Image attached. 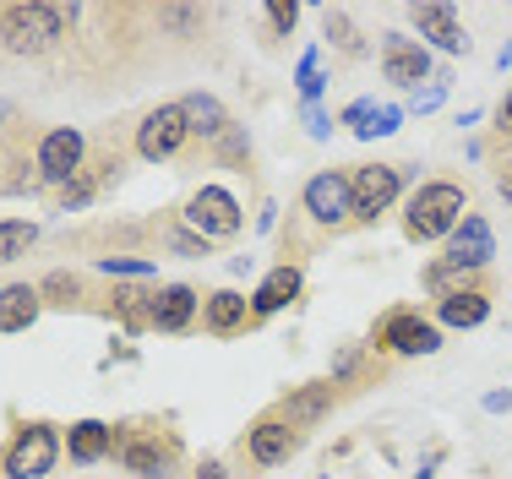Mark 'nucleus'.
Segmentation results:
<instances>
[{
    "mask_svg": "<svg viewBox=\"0 0 512 479\" xmlns=\"http://www.w3.org/2000/svg\"><path fill=\"white\" fill-rule=\"evenodd\" d=\"M77 22L71 6H50V0H17L0 11V44L11 55H50L66 39V28Z\"/></svg>",
    "mask_w": 512,
    "mask_h": 479,
    "instance_id": "obj_1",
    "label": "nucleus"
},
{
    "mask_svg": "<svg viewBox=\"0 0 512 479\" xmlns=\"http://www.w3.org/2000/svg\"><path fill=\"white\" fill-rule=\"evenodd\" d=\"M469 213V196H463L458 180H425L420 191L409 196V213H404V235L409 240H447Z\"/></svg>",
    "mask_w": 512,
    "mask_h": 479,
    "instance_id": "obj_2",
    "label": "nucleus"
},
{
    "mask_svg": "<svg viewBox=\"0 0 512 479\" xmlns=\"http://www.w3.org/2000/svg\"><path fill=\"white\" fill-rule=\"evenodd\" d=\"M180 229H191V235H202L207 245H218V240H235L240 229H246V213H240L235 191L202 186V191L186 202V213H180Z\"/></svg>",
    "mask_w": 512,
    "mask_h": 479,
    "instance_id": "obj_3",
    "label": "nucleus"
},
{
    "mask_svg": "<svg viewBox=\"0 0 512 479\" xmlns=\"http://www.w3.org/2000/svg\"><path fill=\"white\" fill-rule=\"evenodd\" d=\"M33 164H39V180H44V186H60V191H66L71 180L88 169V142H82L77 126H55V131H44V137H39Z\"/></svg>",
    "mask_w": 512,
    "mask_h": 479,
    "instance_id": "obj_4",
    "label": "nucleus"
},
{
    "mask_svg": "<svg viewBox=\"0 0 512 479\" xmlns=\"http://www.w3.org/2000/svg\"><path fill=\"white\" fill-rule=\"evenodd\" d=\"M376 354H436L442 349V327L420 311H387L376 322Z\"/></svg>",
    "mask_w": 512,
    "mask_h": 479,
    "instance_id": "obj_5",
    "label": "nucleus"
},
{
    "mask_svg": "<svg viewBox=\"0 0 512 479\" xmlns=\"http://www.w3.org/2000/svg\"><path fill=\"white\" fill-rule=\"evenodd\" d=\"M55 458H60L55 425H22V431L11 436L0 469H6V479H44V474L55 469Z\"/></svg>",
    "mask_w": 512,
    "mask_h": 479,
    "instance_id": "obj_6",
    "label": "nucleus"
},
{
    "mask_svg": "<svg viewBox=\"0 0 512 479\" xmlns=\"http://www.w3.org/2000/svg\"><path fill=\"white\" fill-rule=\"evenodd\" d=\"M186 142H191V120H186V109H180V98H175V104H158V109H148V115H142V126H137V153L148 158V164L175 158Z\"/></svg>",
    "mask_w": 512,
    "mask_h": 479,
    "instance_id": "obj_7",
    "label": "nucleus"
},
{
    "mask_svg": "<svg viewBox=\"0 0 512 479\" xmlns=\"http://www.w3.org/2000/svg\"><path fill=\"white\" fill-rule=\"evenodd\" d=\"M349 191H355V224H376L404 191V164H360L349 175Z\"/></svg>",
    "mask_w": 512,
    "mask_h": 479,
    "instance_id": "obj_8",
    "label": "nucleus"
},
{
    "mask_svg": "<svg viewBox=\"0 0 512 479\" xmlns=\"http://www.w3.org/2000/svg\"><path fill=\"white\" fill-rule=\"evenodd\" d=\"M300 207L311 213V224H349L355 218V191H349V175L344 169H322V175L306 180V191H300Z\"/></svg>",
    "mask_w": 512,
    "mask_h": 479,
    "instance_id": "obj_9",
    "label": "nucleus"
},
{
    "mask_svg": "<svg viewBox=\"0 0 512 479\" xmlns=\"http://www.w3.org/2000/svg\"><path fill=\"white\" fill-rule=\"evenodd\" d=\"M175 436H158V431H148V436H120L115 431V458L126 463L131 474H142V479H164V469L175 463Z\"/></svg>",
    "mask_w": 512,
    "mask_h": 479,
    "instance_id": "obj_10",
    "label": "nucleus"
},
{
    "mask_svg": "<svg viewBox=\"0 0 512 479\" xmlns=\"http://www.w3.org/2000/svg\"><path fill=\"white\" fill-rule=\"evenodd\" d=\"M246 452L256 469H278V463H289L300 452V431L289 420H278V414H267V420H256L246 431Z\"/></svg>",
    "mask_w": 512,
    "mask_h": 479,
    "instance_id": "obj_11",
    "label": "nucleus"
},
{
    "mask_svg": "<svg viewBox=\"0 0 512 479\" xmlns=\"http://www.w3.org/2000/svg\"><path fill=\"white\" fill-rule=\"evenodd\" d=\"M382 77L393 88H414V82L431 77V49L420 39H404V33H387L382 39Z\"/></svg>",
    "mask_w": 512,
    "mask_h": 479,
    "instance_id": "obj_12",
    "label": "nucleus"
},
{
    "mask_svg": "<svg viewBox=\"0 0 512 479\" xmlns=\"http://www.w3.org/2000/svg\"><path fill=\"white\" fill-rule=\"evenodd\" d=\"M447 256L463 262L469 273H480V267L491 262V256H496V235H491V224H485V213H463V224L447 235Z\"/></svg>",
    "mask_w": 512,
    "mask_h": 479,
    "instance_id": "obj_13",
    "label": "nucleus"
},
{
    "mask_svg": "<svg viewBox=\"0 0 512 479\" xmlns=\"http://www.w3.org/2000/svg\"><path fill=\"white\" fill-rule=\"evenodd\" d=\"M409 22L420 28V39H431L436 49H447V55H463V49H469V33H463L453 6H409Z\"/></svg>",
    "mask_w": 512,
    "mask_h": 479,
    "instance_id": "obj_14",
    "label": "nucleus"
},
{
    "mask_svg": "<svg viewBox=\"0 0 512 479\" xmlns=\"http://www.w3.org/2000/svg\"><path fill=\"white\" fill-rule=\"evenodd\" d=\"M251 300L240 289H218V294H207L202 300V327L213 338H235V333H246V322H251Z\"/></svg>",
    "mask_w": 512,
    "mask_h": 479,
    "instance_id": "obj_15",
    "label": "nucleus"
},
{
    "mask_svg": "<svg viewBox=\"0 0 512 479\" xmlns=\"http://www.w3.org/2000/svg\"><path fill=\"white\" fill-rule=\"evenodd\" d=\"M180 109H186V120H191V137H202L207 147H218L235 131V120H229V109L218 104L213 93H186L180 98Z\"/></svg>",
    "mask_w": 512,
    "mask_h": 479,
    "instance_id": "obj_16",
    "label": "nucleus"
},
{
    "mask_svg": "<svg viewBox=\"0 0 512 479\" xmlns=\"http://www.w3.org/2000/svg\"><path fill=\"white\" fill-rule=\"evenodd\" d=\"M197 289L191 284H169V289H158L153 294V327L158 333H186L191 322H197Z\"/></svg>",
    "mask_w": 512,
    "mask_h": 479,
    "instance_id": "obj_17",
    "label": "nucleus"
},
{
    "mask_svg": "<svg viewBox=\"0 0 512 479\" xmlns=\"http://www.w3.org/2000/svg\"><path fill=\"white\" fill-rule=\"evenodd\" d=\"M300 300V267L295 262H278L273 273L262 278V289L251 294V311L256 316H273V311H284V305H295Z\"/></svg>",
    "mask_w": 512,
    "mask_h": 479,
    "instance_id": "obj_18",
    "label": "nucleus"
},
{
    "mask_svg": "<svg viewBox=\"0 0 512 479\" xmlns=\"http://www.w3.org/2000/svg\"><path fill=\"white\" fill-rule=\"evenodd\" d=\"M338 382H311V387H300V392H289L284 403H278V420H289L300 431V425H311V420H322L327 409H333V392Z\"/></svg>",
    "mask_w": 512,
    "mask_h": 479,
    "instance_id": "obj_19",
    "label": "nucleus"
},
{
    "mask_svg": "<svg viewBox=\"0 0 512 479\" xmlns=\"http://www.w3.org/2000/svg\"><path fill=\"white\" fill-rule=\"evenodd\" d=\"M39 305H44L39 284H6L0 289V333H22L39 316Z\"/></svg>",
    "mask_w": 512,
    "mask_h": 479,
    "instance_id": "obj_20",
    "label": "nucleus"
},
{
    "mask_svg": "<svg viewBox=\"0 0 512 479\" xmlns=\"http://www.w3.org/2000/svg\"><path fill=\"white\" fill-rule=\"evenodd\" d=\"M491 316V289H463L453 300H436V322L442 327H480Z\"/></svg>",
    "mask_w": 512,
    "mask_h": 479,
    "instance_id": "obj_21",
    "label": "nucleus"
},
{
    "mask_svg": "<svg viewBox=\"0 0 512 479\" xmlns=\"http://www.w3.org/2000/svg\"><path fill=\"white\" fill-rule=\"evenodd\" d=\"M66 447H71V458H77V463H99V458L115 452V425L77 420V425H71V436H66Z\"/></svg>",
    "mask_w": 512,
    "mask_h": 479,
    "instance_id": "obj_22",
    "label": "nucleus"
},
{
    "mask_svg": "<svg viewBox=\"0 0 512 479\" xmlns=\"http://www.w3.org/2000/svg\"><path fill=\"white\" fill-rule=\"evenodd\" d=\"M425 289H431V300H453V294H463V289H485V284H480V278H474L463 262L442 256V262L425 267Z\"/></svg>",
    "mask_w": 512,
    "mask_h": 479,
    "instance_id": "obj_23",
    "label": "nucleus"
},
{
    "mask_svg": "<svg viewBox=\"0 0 512 479\" xmlns=\"http://www.w3.org/2000/svg\"><path fill=\"white\" fill-rule=\"evenodd\" d=\"M33 240H39V224H28V218H0V267L28 256Z\"/></svg>",
    "mask_w": 512,
    "mask_h": 479,
    "instance_id": "obj_24",
    "label": "nucleus"
},
{
    "mask_svg": "<svg viewBox=\"0 0 512 479\" xmlns=\"http://www.w3.org/2000/svg\"><path fill=\"white\" fill-rule=\"evenodd\" d=\"M376 120H382V109H376L371 98H355V104H344V115H338V126H349L355 137H376Z\"/></svg>",
    "mask_w": 512,
    "mask_h": 479,
    "instance_id": "obj_25",
    "label": "nucleus"
},
{
    "mask_svg": "<svg viewBox=\"0 0 512 479\" xmlns=\"http://www.w3.org/2000/svg\"><path fill=\"white\" fill-rule=\"evenodd\" d=\"M295 82H300V93H306L311 104H316V93L327 88V77H322V49H306V55H300V71H295Z\"/></svg>",
    "mask_w": 512,
    "mask_h": 479,
    "instance_id": "obj_26",
    "label": "nucleus"
},
{
    "mask_svg": "<svg viewBox=\"0 0 512 479\" xmlns=\"http://www.w3.org/2000/svg\"><path fill=\"white\" fill-rule=\"evenodd\" d=\"M99 273H109V278H153V262L148 256H99Z\"/></svg>",
    "mask_w": 512,
    "mask_h": 479,
    "instance_id": "obj_27",
    "label": "nucleus"
},
{
    "mask_svg": "<svg viewBox=\"0 0 512 479\" xmlns=\"http://www.w3.org/2000/svg\"><path fill=\"white\" fill-rule=\"evenodd\" d=\"M338 33V49L344 55H365V44H360V33H355V22L344 17V11H327V39Z\"/></svg>",
    "mask_w": 512,
    "mask_h": 479,
    "instance_id": "obj_28",
    "label": "nucleus"
},
{
    "mask_svg": "<svg viewBox=\"0 0 512 479\" xmlns=\"http://www.w3.org/2000/svg\"><path fill=\"white\" fill-rule=\"evenodd\" d=\"M267 22H273L278 33H289L300 22V6H295V0H273V6H267Z\"/></svg>",
    "mask_w": 512,
    "mask_h": 479,
    "instance_id": "obj_29",
    "label": "nucleus"
},
{
    "mask_svg": "<svg viewBox=\"0 0 512 479\" xmlns=\"http://www.w3.org/2000/svg\"><path fill=\"white\" fill-rule=\"evenodd\" d=\"M39 294H60V305H71V300H77V278H71V273H50L39 284Z\"/></svg>",
    "mask_w": 512,
    "mask_h": 479,
    "instance_id": "obj_30",
    "label": "nucleus"
},
{
    "mask_svg": "<svg viewBox=\"0 0 512 479\" xmlns=\"http://www.w3.org/2000/svg\"><path fill=\"white\" fill-rule=\"evenodd\" d=\"M169 245H175V251H186V256H207V251H213V245H207L202 235H191V229H175V240H169Z\"/></svg>",
    "mask_w": 512,
    "mask_h": 479,
    "instance_id": "obj_31",
    "label": "nucleus"
},
{
    "mask_svg": "<svg viewBox=\"0 0 512 479\" xmlns=\"http://www.w3.org/2000/svg\"><path fill=\"white\" fill-rule=\"evenodd\" d=\"M442 98H447V82H431L425 93H414V109H436Z\"/></svg>",
    "mask_w": 512,
    "mask_h": 479,
    "instance_id": "obj_32",
    "label": "nucleus"
},
{
    "mask_svg": "<svg viewBox=\"0 0 512 479\" xmlns=\"http://www.w3.org/2000/svg\"><path fill=\"white\" fill-rule=\"evenodd\" d=\"M398 120H404V109L382 104V120H376V137H393V131H398Z\"/></svg>",
    "mask_w": 512,
    "mask_h": 479,
    "instance_id": "obj_33",
    "label": "nucleus"
},
{
    "mask_svg": "<svg viewBox=\"0 0 512 479\" xmlns=\"http://www.w3.org/2000/svg\"><path fill=\"white\" fill-rule=\"evenodd\" d=\"M496 137H512V93L502 98V109H496Z\"/></svg>",
    "mask_w": 512,
    "mask_h": 479,
    "instance_id": "obj_34",
    "label": "nucleus"
},
{
    "mask_svg": "<svg viewBox=\"0 0 512 479\" xmlns=\"http://www.w3.org/2000/svg\"><path fill=\"white\" fill-rule=\"evenodd\" d=\"M306 126H311V137H327V126H333V120H327L322 109L311 104V109H306Z\"/></svg>",
    "mask_w": 512,
    "mask_h": 479,
    "instance_id": "obj_35",
    "label": "nucleus"
},
{
    "mask_svg": "<svg viewBox=\"0 0 512 479\" xmlns=\"http://www.w3.org/2000/svg\"><path fill=\"white\" fill-rule=\"evenodd\" d=\"M197 479H235V474H229V469H224V463H218V458H207L202 469H197Z\"/></svg>",
    "mask_w": 512,
    "mask_h": 479,
    "instance_id": "obj_36",
    "label": "nucleus"
},
{
    "mask_svg": "<svg viewBox=\"0 0 512 479\" xmlns=\"http://www.w3.org/2000/svg\"><path fill=\"white\" fill-rule=\"evenodd\" d=\"M485 409H491V414H502V409H512V392H485Z\"/></svg>",
    "mask_w": 512,
    "mask_h": 479,
    "instance_id": "obj_37",
    "label": "nucleus"
},
{
    "mask_svg": "<svg viewBox=\"0 0 512 479\" xmlns=\"http://www.w3.org/2000/svg\"><path fill=\"white\" fill-rule=\"evenodd\" d=\"M496 186H502V196L512 202V169H502V180H496Z\"/></svg>",
    "mask_w": 512,
    "mask_h": 479,
    "instance_id": "obj_38",
    "label": "nucleus"
},
{
    "mask_svg": "<svg viewBox=\"0 0 512 479\" xmlns=\"http://www.w3.org/2000/svg\"><path fill=\"white\" fill-rule=\"evenodd\" d=\"M507 66H512V44H507V49H502V71H507Z\"/></svg>",
    "mask_w": 512,
    "mask_h": 479,
    "instance_id": "obj_39",
    "label": "nucleus"
},
{
    "mask_svg": "<svg viewBox=\"0 0 512 479\" xmlns=\"http://www.w3.org/2000/svg\"><path fill=\"white\" fill-rule=\"evenodd\" d=\"M414 479H431V469H420V474H414Z\"/></svg>",
    "mask_w": 512,
    "mask_h": 479,
    "instance_id": "obj_40",
    "label": "nucleus"
},
{
    "mask_svg": "<svg viewBox=\"0 0 512 479\" xmlns=\"http://www.w3.org/2000/svg\"><path fill=\"white\" fill-rule=\"evenodd\" d=\"M507 169H512V158H507Z\"/></svg>",
    "mask_w": 512,
    "mask_h": 479,
    "instance_id": "obj_41",
    "label": "nucleus"
}]
</instances>
